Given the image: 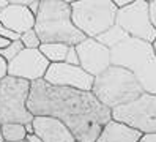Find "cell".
<instances>
[{"mask_svg": "<svg viewBox=\"0 0 156 142\" xmlns=\"http://www.w3.org/2000/svg\"><path fill=\"white\" fill-rule=\"evenodd\" d=\"M112 120L122 122L142 134L156 133V95L142 93L139 98L112 109Z\"/></svg>", "mask_w": 156, "mask_h": 142, "instance_id": "6", "label": "cell"}, {"mask_svg": "<svg viewBox=\"0 0 156 142\" xmlns=\"http://www.w3.org/2000/svg\"><path fill=\"white\" fill-rule=\"evenodd\" d=\"M25 131H27V134H35L33 123H25Z\"/></svg>", "mask_w": 156, "mask_h": 142, "instance_id": "29", "label": "cell"}, {"mask_svg": "<svg viewBox=\"0 0 156 142\" xmlns=\"http://www.w3.org/2000/svg\"><path fill=\"white\" fill-rule=\"evenodd\" d=\"M140 136V131L111 118L101 129V134L96 142H139Z\"/></svg>", "mask_w": 156, "mask_h": 142, "instance_id": "14", "label": "cell"}, {"mask_svg": "<svg viewBox=\"0 0 156 142\" xmlns=\"http://www.w3.org/2000/svg\"><path fill=\"white\" fill-rule=\"evenodd\" d=\"M17 2H19L21 5H24L25 8H29L35 16L38 14V9H40V5H41L40 0H17Z\"/></svg>", "mask_w": 156, "mask_h": 142, "instance_id": "23", "label": "cell"}, {"mask_svg": "<svg viewBox=\"0 0 156 142\" xmlns=\"http://www.w3.org/2000/svg\"><path fill=\"white\" fill-rule=\"evenodd\" d=\"M115 24H118L131 38H137L147 43L156 40V28L150 21L148 2L133 0L129 6L118 9Z\"/></svg>", "mask_w": 156, "mask_h": 142, "instance_id": "7", "label": "cell"}, {"mask_svg": "<svg viewBox=\"0 0 156 142\" xmlns=\"http://www.w3.org/2000/svg\"><path fill=\"white\" fill-rule=\"evenodd\" d=\"M139 142H156V133H145L140 136Z\"/></svg>", "mask_w": 156, "mask_h": 142, "instance_id": "26", "label": "cell"}, {"mask_svg": "<svg viewBox=\"0 0 156 142\" xmlns=\"http://www.w3.org/2000/svg\"><path fill=\"white\" fill-rule=\"evenodd\" d=\"M35 30L41 43L77 46L85 40V35L73 22L71 3L66 0H41Z\"/></svg>", "mask_w": 156, "mask_h": 142, "instance_id": "2", "label": "cell"}, {"mask_svg": "<svg viewBox=\"0 0 156 142\" xmlns=\"http://www.w3.org/2000/svg\"><path fill=\"white\" fill-rule=\"evenodd\" d=\"M25 142H43V140H41V137H38L36 134H27Z\"/></svg>", "mask_w": 156, "mask_h": 142, "instance_id": "28", "label": "cell"}, {"mask_svg": "<svg viewBox=\"0 0 156 142\" xmlns=\"http://www.w3.org/2000/svg\"><path fill=\"white\" fill-rule=\"evenodd\" d=\"M21 43L24 44L25 49H40V46H41V40L35 28L27 30L25 33L21 35Z\"/></svg>", "mask_w": 156, "mask_h": 142, "instance_id": "20", "label": "cell"}, {"mask_svg": "<svg viewBox=\"0 0 156 142\" xmlns=\"http://www.w3.org/2000/svg\"><path fill=\"white\" fill-rule=\"evenodd\" d=\"M0 38L8 40V41H19L21 40V35L13 32V30H10V28H6L3 24H0Z\"/></svg>", "mask_w": 156, "mask_h": 142, "instance_id": "21", "label": "cell"}, {"mask_svg": "<svg viewBox=\"0 0 156 142\" xmlns=\"http://www.w3.org/2000/svg\"><path fill=\"white\" fill-rule=\"evenodd\" d=\"M68 49H69V46L63 44V43H41V46H40L41 54L51 63H62V62H65L66 55H68Z\"/></svg>", "mask_w": 156, "mask_h": 142, "instance_id": "17", "label": "cell"}, {"mask_svg": "<svg viewBox=\"0 0 156 142\" xmlns=\"http://www.w3.org/2000/svg\"><path fill=\"white\" fill-rule=\"evenodd\" d=\"M128 38H129V35H128L118 24H114L111 28H107L106 32L98 35L95 40H98L101 44H104L106 47H109V49H114L115 46L122 44L123 41L128 40Z\"/></svg>", "mask_w": 156, "mask_h": 142, "instance_id": "16", "label": "cell"}, {"mask_svg": "<svg viewBox=\"0 0 156 142\" xmlns=\"http://www.w3.org/2000/svg\"><path fill=\"white\" fill-rule=\"evenodd\" d=\"M24 49H25V47H24V44L21 43V40H19V41H10V44H8L6 47L0 49V57H2V59H5L8 63H10V62L14 60Z\"/></svg>", "mask_w": 156, "mask_h": 142, "instance_id": "19", "label": "cell"}, {"mask_svg": "<svg viewBox=\"0 0 156 142\" xmlns=\"http://www.w3.org/2000/svg\"><path fill=\"white\" fill-rule=\"evenodd\" d=\"M10 0H0V9H5L6 6H10Z\"/></svg>", "mask_w": 156, "mask_h": 142, "instance_id": "30", "label": "cell"}, {"mask_svg": "<svg viewBox=\"0 0 156 142\" xmlns=\"http://www.w3.org/2000/svg\"><path fill=\"white\" fill-rule=\"evenodd\" d=\"M71 3V17L85 38H96L115 24L118 9L114 0H79Z\"/></svg>", "mask_w": 156, "mask_h": 142, "instance_id": "4", "label": "cell"}, {"mask_svg": "<svg viewBox=\"0 0 156 142\" xmlns=\"http://www.w3.org/2000/svg\"><path fill=\"white\" fill-rule=\"evenodd\" d=\"M79 54L80 68L91 74L93 78L104 73L111 66V49L101 44L95 38H85L82 43L76 46Z\"/></svg>", "mask_w": 156, "mask_h": 142, "instance_id": "11", "label": "cell"}, {"mask_svg": "<svg viewBox=\"0 0 156 142\" xmlns=\"http://www.w3.org/2000/svg\"><path fill=\"white\" fill-rule=\"evenodd\" d=\"M0 11H2V9H0Z\"/></svg>", "mask_w": 156, "mask_h": 142, "instance_id": "35", "label": "cell"}, {"mask_svg": "<svg viewBox=\"0 0 156 142\" xmlns=\"http://www.w3.org/2000/svg\"><path fill=\"white\" fill-rule=\"evenodd\" d=\"M148 13H150V21H151L153 27L156 28V0L148 2Z\"/></svg>", "mask_w": 156, "mask_h": 142, "instance_id": "24", "label": "cell"}, {"mask_svg": "<svg viewBox=\"0 0 156 142\" xmlns=\"http://www.w3.org/2000/svg\"><path fill=\"white\" fill-rule=\"evenodd\" d=\"M65 63L74 65V66H80V60H79V54H77V51H76V46H69Z\"/></svg>", "mask_w": 156, "mask_h": 142, "instance_id": "22", "label": "cell"}, {"mask_svg": "<svg viewBox=\"0 0 156 142\" xmlns=\"http://www.w3.org/2000/svg\"><path fill=\"white\" fill-rule=\"evenodd\" d=\"M44 81L51 85L57 87H69L77 89L82 92H91L93 89L95 78L87 71H84L80 66L68 65L65 62L62 63H51L46 71Z\"/></svg>", "mask_w": 156, "mask_h": 142, "instance_id": "10", "label": "cell"}, {"mask_svg": "<svg viewBox=\"0 0 156 142\" xmlns=\"http://www.w3.org/2000/svg\"><path fill=\"white\" fill-rule=\"evenodd\" d=\"M51 62L40 49H24L14 60L8 63V76L29 81L30 84L44 79Z\"/></svg>", "mask_w": 156, "mask_h": 142, "instance_id": "9", "label": "cell"}, {"mask_svg": "<svg viewBox=\"0 0 156 142\" xmlns=\"http://www.w3.org/2000/svg\"><path fill=\"white\" fill-rule=\"evenodd\" d=\"M36 16L30 11L29 8L21 5L17 0H13L10 6L0 11V24H3L6 28L16 32V33H25L27 30L35 28Z\"/></svg>", "mask_w": 156, "mask_h": 142, "instance_id": "12", "label": "cell"}, {"mask_svg": "<svg viewBox=\"0 0 156 142\" xmlns=\"http://www.w3.org/2000/svg\"><path fill=\"white\" fill-rule=\"evenodd\" d=\"M91 93L101 104L112 111L139 98L144 93V89L129 70L111 65L104 73L95 78Z\"/></svg>", "mask_w": 156, "mask_h": 142, "instance_id": "3", "label": "cell"}, {"mask_svg": "<svg viewBox=\"0 0 156 142\" xmlns=\"http://www.w3.org/2000/svg\"><path fill=\"white\" fill-rule=\"evenodd\" d=\"M35 134L41 137L43 142H74L76 137L71 129L54 117L38 115L33 118Z\"/></svg>", "mask_w": 156, "mask_h": 142, "instance_id": "13", "label": "cell"}, {"mask_svg": "<svg viewBox=\"0 0 156 142\" xmlns=\"http://www.w3.org/2000/svg\"><path fill=\"white\" fill-rule=\"evenodd\" d=\"M131 2H133V0H114V5L117 6V9H123L126 6H129Z\"/></svg>", "mask_w": 156, "mask_h": 142, "instance_id": "27", "label": "cell"}, {"mask_svg": "<svg viewBox=\"0 0 156 142\" xmlns=\"http://www.w3.org/2000/svg\"><path fill=\"white\" fill-rule=\"evenodd\" d=\"M8 76V62L0 57V81Z\"/></svg>", "mask_w": 156, "mask_h": 142, "instance_id": "25", "label": "cell"}, {"mask_svg": "<svg viewBox=\"0 0 156 142\" xmlns=\"http://www.w3.org/2000/svg\"><path fill=\"white\" fill-rule=\"evenodd\" d=\"M151 46H153V51H154V54H156V40L151 43Z\"/></svg>", "mask_w": 156, "mask_h": 142, "instance_id": "33", "label": "cell"}, {"mask_svg": "<svg viewBox=\"0 0 156 142\" xmlns=\"http://www.w3.org/2000/svg\"><path fill=\"white\" fill-rule=\"evenodd\" d=\"M74 142H80V140H77V139H76V140H74Z\"/></svg>", "mask_w": 156, "mask_h": 142, "instance_id": "34", "label": "cell"}, {"mask_svg": "<svg viewBox=\"0 0 156 142\" xmlns=\"http://www.w3.org/2000/svg\"><path fill=\"white\" fill-rule=\"evenodd\" d=\"M27 107L33 117L46 115L65 123L80 142H96L101 129L112 118V111L91 92L57 87L44 79L32 84Z\"/></svg>", "mask_w": 156, "mask_h": 142, "instance_id": "1", "label": "cell"}, {"mask_svg": "<svg viewBox=\"0 0 156 142\" xmlns=\"http://www.w3.org/2000/svg\"><path fill=\"white\" fill-rule=\"evenodd\" d=\"M32 84L6 76L0 81V125L2 123H32L33 114L27 107Z\"/></svg>", "mask_w": 156, "mask_h": 142, "instance_id": "5", "label": "cell"}, {"mask_svg": "<svg viewBox=\"0 0 156 142\" xmlns=\"http://www.w3.org/2000/svg\"><path fill=\"white\" fill-rule=\"evenodd\" d=\"M8 44H10V41H8V40H3V38H0V49H3V47H6Z\"/></svg>", "mask_w": 156, "mask_h": 142, "instance_id": "31", "label": "cell"}, {"mask_svg": "<svg viewBox=\"0 0 156 142\" xmlns=\"http://www.w3.org/2000/svg\"><path fill=\"white\" fill-rule=\"evenodd\" d=\"M156 57L151 43H147L137 38H128L122 44L111 49V63L114 66L129 70L133 74L151 62Z\"/></svg>", "mask_w": 156, "mask_h": 142, "instance_id": "8", "label": "cell"}, {"mask_svg": "<svg viewBox=\"0 0 156 142\" xmlns=\"http://www.w3.org/2000/svg\"><path fill=\"white\" fill-rule=\"evenodd\" d=\"M2 137L5 142H25V125L24 123H2Z\"/></svg>", "mask_w": 156, "mask_h": 142, "instance_id": "18", "label": "cell"}, {"mask_svg": "<svg viewBox=\"0 0 156 142\" xmlns=\"http://www.w3.org/2000/svg\"><path fill=\"white\" fill-rule=\"evenodd\" d=\"M0 142H5L3 137H2V125H0Z\"/></svg>", "mask_w": 156, "mask_h": 142, "instance_id": "32", "label": "cell"}, {"mask_svg": "<svg viewBox=\"0 0 156 142\" xmlns=\"http://www.w3.org/2000/svg\"><path fill=\"white\" fill-rule=\"evenodd\" d=\"M134 76L139 81L140 87L144 89V93L156 95V57L151 62L147 63L144 68L134 73Z\"/></svg>", "mask_w": 156, "mask_h": 142, "instance_id": "15", "label": "cell"}]
</instances>
